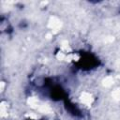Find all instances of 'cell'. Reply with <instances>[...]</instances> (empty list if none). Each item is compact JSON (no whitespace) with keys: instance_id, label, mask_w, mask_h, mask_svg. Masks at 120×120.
I'll return each instance as SVG.
<instances>
[{"instance_id":"obj_1","label":"cell","mask_w":120,"mask_h":120,"mask_svg":"<svg viewBox=\"0 0 120 120\" xmlns=\"http://www.w3.org/2000/svg\"><path fill=\"white\" fill-rule=\"evenodd\" d=\"M79 67L83 69H90L98 65V60L94 55L87 53L84 54L80 60H79Z\"/></svg>"}]
</instances>
